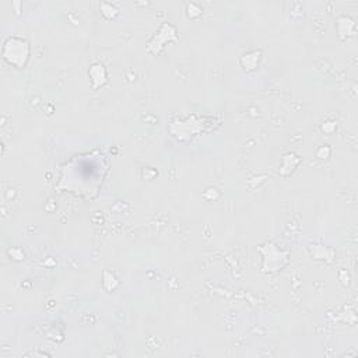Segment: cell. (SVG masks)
<instances>
[{
  "instance_id": "obj_1",
  "label": "cell",
  "mask_w": 358,
  "mask_h": 358,
  "mask_svg": "<svg viewBox=\"0 0 358 358\" xmlns=\"http://www.w3.org/2000/svg\"><path fill=\"white\" fill-rule=\"evenodd\" d=\"M108 166V158L101 151L76 155L62 166L57 189L84 199H94L103 183Z\"/></svg>"
}]
</instances>
